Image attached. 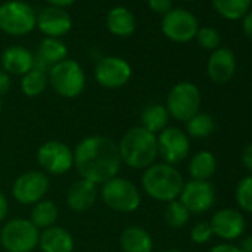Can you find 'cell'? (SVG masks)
I'll list each match as a JSON object with an SVG mask.
<instances>
[{"instance_id":"obj_23","label":"cell","mask_w":252,"mask_h":252,"mask_svg":"<svg viewBox=\"0 0 252 252\" xmlns=\"http://www.w3.org/2000/svg\"><path fill=\"white\" fill-rule=\"evenodd\" d=\"M119 245L123 252H152L153 237L143 227L129 225L120 233Z\"/></svg>"},{"instance_id":"obj_11","label":"cell","mask_w":252,"mask_h":252,"mask_svg":"<svg viewBox=\"0 0 252 252\" xmlns=\"http://www.w3.org/2000/svg\"><path fill=\"white\" fill-rule=\"evenodd\" d=\"M49 187L51 181L48 174L43 171H27L14 181L12 194L21 205H36L43 200Z\"/></svg>"},{"instance_id":"obj_12","label":"cell","mask_w":252,"mask_h":252,"mask_svg":"<svg viewBox=\"0 0 252 252\" xmlns=\"http://www.w3.org/2000/svg\"><path fill=\"white\" fill-rule=\"evenodd\" d=\"M158 152L165 163L175 166L187 159L190 153V138L181 128L168 126L158 134Z\"/></svg>"},{"instance_id":"obj_16","label":"cell","mask_w":252,"mask_h":252,"mask_svg":"<svg viewBox=\"0 0 252 252\" xmlns=\"http://www.w3.org/2000/svg\"><path fill=\"white\" fill-rule=\"evenodd\" d=\"M36 27L45 34V37L60 39L71 30L73 20L65 9L57 6H46L37 14Z\"/></svg>"},{"instance_id":"obj_9","label":"cell","mask_w":252,"mask_h":252,"mask_svg":"<svg viewBox=\"0 0 252 252\" xmlns=\"http://www.w3.org/2000/svg\"><path fill=\"white\" fill-rule=\"evenodd\" d=\"M37 163L45 174L63 175L74 166V155L65 143L51 140L39 147Z\"/></svg>"},{"instance_id":"obj_36","label":"cell","mask_w":252,"mask_h":252,"mask_svg":"<svg viewBox=\"0 0 252 252\" xmlns=\"http://www.w3.org/2000/svg\"><path fill=\"white\" fill-rule=\"evenodd\" d=\"M209 252H240V249L233 242H221L218 245H214Z\"/></svg>"},{"instance_id":"obj_10","label":"cell","mask_w":252,"mask_h":252,"mask_svg":"<svg viewBox=\"0 0 252 252\" xmlns=\"http://www.w3.org/2000/svg\"><path fill=\"white\" fill-rule=\"evenodd\" d=\"M160 29L165 37H168L169 40L175 43H187L196 37L200 27L191 12L180 8H172L166 15H163Z\"/></svg>"},{"instance_id":"obj_39","label":"cell","mask_w":252,"mask_h":252,"mask_svg":"<svg viewBox=\"0 0 252 252\" xmlns=\"http://www.w3.org/2000/svg\"><path fill=\"white\" fill-rule=\"evenodd\" d=\"M237 248L240 249V252H252V234H243L239 239Z\"/></svg>"},{"instance_id":"obj_7","label":"cell","mask_w":252,"mask_h":252,"mask_svg":"<svg viewBox=\"0 0 252 252\" xmlns=\"http://www.w3.org/2000/svg\"><path fill=\"white\" fill-rule=\"evenodd\" d=\"M39 239L40 230L26 218H14L0 230V243L8 252H33Z\"/></svg>"},{"instance_id":"obj_35","label":"cell","mask_w":252,"mask_h":252,"mask_svg":"<svg viewBox=\"0 0 252 252\" xmlns=\"http://www.w3.org/2000/svg\"><path fill=\"white\" fill-rule=\"evenodd\" d=\"M242 165L252 175V143H249L242 152Z\"/></svg>"},{"instance_id":"obj_14","label":"cell","mask_w":252,"mask_h":252,"mask_svg":"<svg viewBox=\"0 0 252 252\" xmlns=\"http://www.w3.org/2000/svg\"><path fill=\"white\" fill-rule=\"evenodd\" d=\"M217 199L215 187L211 181L190 180L184 183L178 200L189 209L190 214H205L208 212Z\"/></svg>"},{"instance_id":"obj_13","label":"cell","mask_w":252,"mask_h":252,"mask_svg":"<svg viewBox=\"0 0 252 252\" xmlns=\"http://www.w3.org/2000/svg\"><path fill=\"white\" fill-rule=\"evenodd\" d=\"M95 79L105 89H119L132 77L131 64L120 57H104L95 65Z\"/></svg>"},{"instance_id":"obj_41","label":"cell","mask_w":252,"mask_h":252,"mask_svg":"<svg viewBox=\"0 0 252 252\" xmlns=\"http://www.w3.org/2000/svg\"><path fill=\"white\" fill-rule=\"evenodd\" d=\"M45 2L49 3V6H57V8H67V6H71L76 0H45Z\"/></svg>"},{"instance_id":"obj_18","label":"cell","mask_w":252,"mask_h":252,"mask_svg":"<svg viewBox=\"0 0 252 252\" xmlns=\"http://www.w3.org/2000/svg\"><path fill=\"white\" fill-rule=\"evenodd\" d=\"M0 64H2V70L6 71L9 76H24L34 68V54L24 46L14 45L2 52Z\"/></svg>"},{"instance_id":"obj_24","label":"cell","mask_w":252,"mask_h":252,"mask_svg":"<svg viewBox=\"0 0 252 252\" xmlns=\"http://www.w3.org/2000/svg\"><path fill=\"white\" fill-rule=\"evenodd\" d=\"M217 158L209 150H200L194 153L189 162V174L191 180L209 181L217 172Z\"/></svg>"},{"instance_id":"obj_27","label":"cell","mask_w":252,"mask_h":252,"mask_svg":"<svg viewBox=\"0 0 252 252\" xmlns=\"http://www.w3.org/2000/svg\"><path fill=\"white\" fill-rule=\"evenodd\" d=\"M215 131V120L211 114L199 111L190 120L186 122V134L189 138L203 140L214 134Z\"/></svg>"},{"instance_id":"obj_43","label":"cell","mask_w":252,"mask_h":252,"mask_svg":"<svg viewBox=\"0 0 252 252\" xmlns=\"http://www.w3.org/2000/svg\"><path fill=\"white\" fill-rule=\"evenodd\" d=\"M0 111H2V99H0Z\"/></svg>"},{"instance_id":"obj_21","label":"cell","mask_w":252,"mask_h":252,"mask_svg":"<svg viewBox=\"0 0 252 252\" xmlns=\"http://www.w3.org/2000/svg\"><path fill=\"white\" fill-rule=\"evenodd\" d=\"M39 246L42 252H73L74 239L68 230L55 224L40 233Z\"/></svg>"},{"instance_id":"obj_17","label":"cell","mask_w":252,"mask_h":252,"mask_svg":"<svg viewBox=\"0 0 252 252\" xmlns=\"http://www.w3.org/2000/svg\"><path fill=\"white\" fill-rule=\"evenodd\" d=\"M236 67L237 63L233 51H230L228 48H218L212 51V54L209 55L206 64L208 77L217 85L227 83L228 80L233 79L236 73Z\"/></svg>"},{"instance_id":"obj_1","label":"cell","mask_w":252,"mask_h":252,"mask_svg":"<svg viewBox=\"0 0 252 252\" xmlns=\"http://www.w3.org/2000/svg\"><path fill=\"white\" fill-rule=\"evenodd\" d=\"M74 168L80 178L94 184H104L117 177L122 165L119 146L108 137L92 135L83 138L74 149Z\"/></svg>"},{"instance_id":"obj_38","label":"cell","mask_w":252,"mask_h":252,"mask_svg":"<svg viewBox=\"0 0 252 252\" xmlns=\"http://www.w3.org/2000/svg\"><path fill=\"white\" fill-rule=\"evenodd\" d=\"M242 30H243V34L252 40V12H248L242 18Z\"/></svg>"},{"instance_id":"obj_15","label":"cell","mask_w":252,"mask_h":252,"mask_svg":"<svg viewBox=\"0 0 252 252\" xmlns=\"http://www.w3.org/2000/svg\"><path fill=\"white\" fill-rule=\"evenodd\" d=\"M214 236L220 237L222 242H233L243 236L246 221L243 212L234 208H222L214 212L209 220Z\"/></svg>"},{"instance_id":"obj_32","label":"cell","mask_w":252,"mask_h":252,"mask_svg":"<svg viewBox=\"0 0 252 252\" xmlns=\"http://www.w3.org/2000/svg\"><path fill=\"white\" fill-rule=\"evenodd\" d=\"M196 39H197V43L203 48V49H208V51H215L220 48V42H221V37H220V33L212 29V27H202L197 30V34H196Z\"/></svg>"},{"instance_id":"obj_30","label":"cell","mask_w":252,"mask_h":252,"mask_svg":"<svg viewBox=\"0 0 252 252\" xmlns=\"http://www.w3.org/2000/svg\"><path fill=\"white\" fill-rule=\"evenodd\" d=\"M190 212L189 209L177 199L166 203L165 208V221L172 228H183L190 221Z\"/></svg>"},{"instance_id":"obj_33","label":"cell","mask_w":252,"mask_h":252,"mask_svg":"<svg viewBox=\"0 0 252 252\" xmlns=\"http://www.w3.org/2000/svg\"><path fill=\"white\" fill-rule=\"evenodd\" d=\"M214 237L212 228L209 225V221H200L196 222L190 230V239L196 245H205Z\"/></svg>"},{"instance_id":"obj_42","label":"cell","mask_w":252,"mask_h":252,"mask_svg":"<svg viewBox=\"0 0 252 252\" xmlns=\"http://www.w3.org/2000/svg\"><path fill=\"white\" fill-rule=\"evenodd\" d=\"M162 252H183L181 249H177V248H169V249H165Z\"/></svg>"},{"instance_id":"obj_19","label":"cell","mask_w":252,"mask_h":252,"mask_svg":"<svg viewBox=\"0 0 252 252\" xmlns=\"http://www.w3.org/2000/svg\"><path fill=\"white\" fill-rule=\"evenodd\" d=\"M98 194H99V190L96 184L80 178L68 187V191L65 196L67 206L74 212H85L94 206V203L98 199Z\"/></svg>"},{"instance_id":"obj_2","label":"cell","mask_w":252,"mask_h":252,"mask_svg":"<svg viewBox=\"0 0 252 252\" xmlns=\"http://www.w3.org/2000/svg\"><path fill=\"white\" fill-rule=\"evenodd\" d=\"M117 146L122 163L132 169H147L159 158L158 135L149 132L143 126L126 131Z\"/></svg>"},{"instance_id":"obj_22","label":"cell","mask_w":252,"mask_h":252,"mask_svg":"<svg viewBox=\"0 0 252 252\" xmlns=\"http://www.w3.org/2000/svg\"><path fill=\"white\" fill-rule=\"evenodd\" d=\"M105 26L113 36L129 37L135 32L137 21L132 11H129L126 6H114L107 12Z\"/></svg>"},{"instance_id":"obj_3","label":"cell","mask_w":252,"mask_h":252,"mask_svg":"<svg viewBox=\"0 0 252 252\" xmlns=\"http://www.w3.org/2000/svg\"><path fill=\"white\" fill-rule=\"evenodd\" d=\"M141 186L147 196L159 202H172L180 197L184 186V178L181 172L165 162L153 163L141 177Z\"/></svg>"},{"instance_id":"obj_4","label":"cell","mask_w":252,"mask_h":252,"mask_svg":"<svg viewBox=\"0 0 252 252\" xmlns=\"http://www.w3.org/2000/svg\"><path fill=\"white\" fill-rule=\"evenodd\" d=\"M99 196L105 206L122 214L134 212L141 205L140 189L128 178H122L119 175L101 186Z\"/></svg>"},{"instance_id":"obj_40","label":"cell","mask_w":252,"mask_h":252,"mask_svg":"<svg viewBox=\"0 0 252 252\" xmlns=\"http://www.w3.org/2000/svg\"><path fill=\"white\" fill-rule=\"evenodd\" d=\"M8 211H9V205H8V200L5 197V194L0 191V222H2L6 215H8Z\"/></svg>"},{"instance_id":"obj_6","label":"cell","mask_w":252,"mask_h":252,"mask_svg":"<svg viewBox=\"0 0 252 252\" xmlns=\"http://www.w3.org/2000/svg\"><path fill=\"white\" fill-rule=\"evenodd\" d=\"M48 73L51 88L63 98H76L85 89V71L82 65L74 60L67 58L58 63Z\"/></svg>"},{"instance_id":"obj_31","label":"cell","mask_w":252,"mask_h":252,"mask_svg":"<svg viewBox=\"0 0 252 252\" xmlns=\"http://www.w3.org/2000/svg\"><path fill=\"white\" fill-rule=\"evenodd\" d=\"M234 199L240 212L252 214V175L243 177L234 190Z\"/></svg>"},{"instance_id":"obj_29","label":"cell","mask_w":252,"mask_h":252,"mask_svg":"<svg viewBox=\"0 0 252 252\" xmlns=\"http://www.w3.org/2000/svg\"><path fill=\"white\" fill-rule=\"evenodd\" d=\"M252 0H212L215 11L225 20H242L249 8Z\"/></svg>"},{"instance_id":"obj_34","label":"cell","mask_w":252,"mask_h":252,"mask_svg":"<svg viewBox=\"0 0 252 252\" xmlns=\"http://www.w3.org/2000/svg\"><path fill=\"white\" fill-rule=\"evenodd\" d=\"M147 2H149V8L159 15H166L174 5L172 0H147Z\"/></svg>"},{"instance_id":"obj_5","label":"cell","mask_w":252,"mask_h":252,"mask_svg":"<svg viewBox=\"0 0 252 252\" xmlns=\"http://www.w3.org/2000/svg\"><path fill=\"white\" fill-rule=\"evenodd\" d=\"M37 26V14L23 0H8L0 5V30L5 34L21 37L30 34Z\"/></svg>"},{"instance_id":"obj_8","label":"cell","mask_w":252,"mask_h":252,"mask_svg":"<svg viewBox=\"0 0 252 252\" xmlns=\"http://www.w3.org/2000/svg\"><path fill=\"white\" fill-rule=\"evenodd\" d=\"M202 95L191 82H180L171 88L166 96V110L178 122H187L200 111Z\"/></svg>"},{"instance_id":"obj_25","label":"cell","mask_w":252,"mask_h":252,"mask_svg":"<svg viewBox=\"0 0 252 252\" xmlns=\"http://www.w3.org/2000/svg\"><path fill=\"white\" fill-rule=\"evenodd\" d=\"M169 119H171V116L165 105L150 104L141 113V125L140 126H143V128L147 129L149 132L158 135L163 129L168 128Z\"/></svg>"},{"instance_id":"obj_28","label":"cell","mask_w":252,"mask_h":252,"mask_svg":"<svg viewBox=\"0 0 252 252\" xmlns=\"http://www.w3.org/2000/svg\"><path fill=\"white\" fill-rule=\"evenodd\" d=\"M49 85L48 80V73L39 70V68H33L29 73H26L24 76H21V91L24 95L34 98L39 96L40 94H43L46 91Z\"/></svg>"},{"instance_id":"obj_37","label":"cell","mask_w":252,"mask_h":252,"mask_svg":"<svg viewBox=\"0 0 252 252\" xmlns=\"http://www.w3.org/2000/svg\"><path fill=\"white\" fill-rule=\"evenodd\" d=\"M11 85H12L11 76L6 71L0 70V96L5 95L11 89Z\"/></svg>"},{"instance_id":"obj_20","label":"cell","mask_w":252,"mask_h":252,"mask_svg":"<svg viewBox=\"0 0 252 252\" xmlns=\"http://www.w3.org/2000/svg\"><path fill=\"white\" fill-rule=\"evenodd\" d=\"M68 49L64 42L54 37H45L34 55V67L48 73L55 64L67 60Z\"/></svg>"},{"instance_id":"obj_26","label":"cell","mask_w":252,"mask_h":252,"mask_svg":"<svg viewBox=\"0 0 252 252\" xmlns=\"http://www.w3.org/2000/svg\"><path fill=\"white\" fill-rule=\"evenodd\" d=\"M58 217H60V209H58L57 203L54 200L43 199V200L37 202L36 205H33V209L30 214V221L39 230H45L48 227L55 225Z\"/></svg>"},{"instance_id":"obj_44","label":"cell","mask_w":252,"mask_h":252,"mask_svg":"<svg viewBox=\"0 0 252 252\" xmlns=\"http://www.w3.org/2000/svg\"><path fill=\"white\" fill-rule=\"evenodd\" d=\"M186 2H194V0H186Z\"/></svg>"}]
</instances>
